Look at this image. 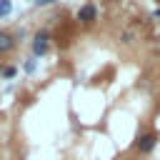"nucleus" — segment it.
<instances>
[{"mask_svg": "<svg viewBox=\"0 0 160 160\" xmlns=\"http://www.w3.org/2000/svg\"><path fill=\"white\" fill-rule=\"evenodd\" d=\"M78 22L80 25H92L95 20H98V5L95 2H85V5H80V10H78Z\"/></svg>", "mask_w": 160, "mask_h": 160, "instance_id": "obj_3", "label": "nucleus"}, {"mask_svg": "<svg viewBox=\"0 0 160 160\" xmlns=\"http://www.w3.org/2000/svg\"><path fill=\"white\" fill-rule=\"evenodd\" d=\"M25 70L32 72V70H35V60H28V62H25Z\"/></svg>", "mask_w": 160, "mask_h": 160, "instance_id": "obj_9", "label": "nucleus"}, {"mask_svg": "<svg viewBox=\"0 0 160 160\" xmlns=\"http://www.w3.org/2000/svg\"><path fill=\"white\" fill-rule=\"evenodd\" d=\"M58 0H35V5H40V8H45V5H55Z\"/></svg>", "mask_w": 160, "mask_h": 160, "instance_id": "obj_7", "label": "nucleus"}, {"mask_svg": "<svg viewBox=\"0 0 160 160\" xmlns=\"http://www.w3.org/2000/svg\"><path fill=\"white\" fill-rule=\"evenodd\" d=\"M15 75H18V70H15L12 65H5V68H2V72H0V78H2V80H12Z\"/></svg>", "mask_w": 160, "mask_h": 160, "instance_id": "obj_5", "label": "nucleus"}, {"mask_svg": "<svg viewBox=\"0 0 160 160\" xmlns=\"http://www.w3.org/2000/svg\"><path fill=\"white\" fill-rule=\"evenodd\" d=\"M155 145H158V132H155V130L142 132V135L135 140V150H138L140 155H150V152L155 150Z\"/></svg>", "mask_w": 160, "mask_h": 160, "instance_id": "obj_2", "label": "nucleus"}, {"mask_svg": "<svg viewBox=\"0 0 160 160\" xmlns=\"http://www.w3.org/2000/svg\"><path fill=\"white\" fill-rule=\"evenodd\" d=\"M120 40H122V42H132V32H122Z\"/></svg>", "mask_w": 160, "mask_h": 160, "instance_id": "obj_8", "label": "nucleus"}, {"mask_svg": "<svg viewBox=\"0 0 160 160\" xmlns=\"http://www.w3.org/2000/svg\"><path fill=\"white\" fill-rule=\"evenodd\" d=\"M12 48H15V38H12V32H8V30L0 28V55H8Z\"/></svg>", "mask_w": 160, "mask_h": 160, "instance_id": "obj_4", "label": "nucleus"}, {"mask_svg": "<svg viewBox=\"0 0 160 160\" xmlns=\"http://www.w3.org/2000/svg\"><path fill=\"white\" fill-rule=\"evenodd\" d=\"M152 15H155V18H158V20H160V8H158V10H155V12H152Z\"/></svg>", "mask_w": 160, "mask_h": 160, "instance_id": "obj_10", "label": "nucleus"}, {"mask_svg": "<svg viewBox=\"0 0 160 160\" xmlns=\"http://www.w3.org/2000/svg\"><path fill=\"white\" fill-rule=\"evenodd\" d=\"M30 52H32L35 58H42V55L50 52V30L40 28V30L32 35V40H30Z\"/></svg>", "mask_w": 160, "mask_h": 160, "instance_id": "obj_1", "label": "nucleus"}, {"mask_svg": "<svg viewBox=\"0 0 160 160\" xmlns=\"http://www.w3.org/2000/svg\"><path fill=\"white\" fill-rule=\"evenodd\" d=\"M12 12V2L10 0H0V18H8Z\"/></svg>", "mask_w": 160, "mask_h": 160, "instance_id": "obj_6", "label": "nucleus"}]
</instances>
